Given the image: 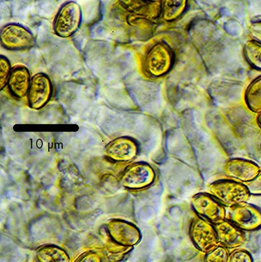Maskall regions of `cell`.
Instances as JSON below:
<instances>
[{"label":"cell","instance_id":"1","mask_svg":"<svg viewBox=\"0 0 261 262\" xmlns=\"http://www.w3.org/2000/svg\"><path fill=\"white\" fill-rule=\"evenodd\" d=\"M174 61L175 55L172 48L165 41H159L146 53L143 69L148 76L159 78L171 70Z\"/></svg>","mask_w":261,"mask_h":262},{"label":"cell","instance_id":"2","mask_svg":"<svg viewBox=\"0 0 261 262\" xmlns=\"http://www.w3.org/2000/svg\"><path fill=\"white\" fill-rule=\"evenodd\" d=\"M210 194L222 206L234 207L248 203L251 197L246 185L232 180H221L208 186Z\"/></svg>","mask_w":261,"mask_h":262},{"label":"cell","instance_id":"3","mask_svg":"<svg viewBox=\"0 0 261 262\" xmlns=\"http://www.w3.org/2000/svg\"><path fill=\"white\" fill-rule=\"evenodd\" d=\"M82 21V11L76 2L64 3L55 15L53 30L61 38H68L75 35Z\"/></svg>","mask_w":261,"mask_h":262},{"label":"cell","instance_id":"4","mask_svg":"<svg viewBox=\"0 0 261 262\" xmlns=\"http://www.w3.org/2000/svg\"><path fill=\"white\" fill-rule=\"evenodd\" d=\"M188 234L193 246L202 253H207L220 245L214 225L200 217L193 219Z\"/></svg>","mask_w":261,"mask_h":262},{"label":"cell","instance_id":"5","mask_svg":"<svg viewBox=\"0 0 261 262\" xmlns=\"http://www.w3.org/2000/svg\"><path fill=\"white\" fill-rule=\"evenodd\" d=\"M193 210L197 216L217 225L226 220L227 212L222 206L211 194L201 192L193 195L191 200Z\"/></svg>","mask_w":261,"mask_h":262},{"label":"cell","instance_id":"6","mask_svg":"<svg viewBox=\"0 0 261 262\" xmlns=\"http://www.w3.org/2000/svg\"><path fill=\"white\" fill-rule=\"evenodd\" d=\"M1 46L11 51L26 50L33 47L35 38L27 28L18 23H9L1 29Z\"/></svg>","mask_w":261,"mask_h":262},{"label":"cell","instance_id":"7","mask_svg":"<svg viewBox=\"0 0 261 262\" xmlns=\"http://www.w3.org/2000/svg\"><path fill=\"white\" fill-rule=\"evenodd\" d=\"M53 94V86L46 74H35L31 80L27 94L28 105L34 110L43 108L50 101Z\"/></svg>","mask_w":261,"mask_h":262},{"label":"cell","instance_id":"8","mask_svg":"<svg viewBox=\"0 0 261 262\" xmlns=\"http://www.w3.org/2000/svg\"><path fill=\"white\" fill-rule=\"evenodd\" d=\"M228 220L242 231L257 230L261 228V209L254 205L244 203L230 208Z\"/></svg>","mask_w":261,"mask_h":262},{"label":"cell","instance_id":"9","mask_svg":"<svg viewBox=\"0 0 261 262\" xmlns=\"http://www.w3.org/2000/svg\"><path fill=\"white\" fill-rule=\"evenodd\" d=\"M260 172V166L257 163L245 159H231L224 166L226 177L242 183L252 181Z\"/></svg>","mask_w":261,"mask_h":262},{"label":"cell","instance_id":"10","mask_svg":"<svg viewBox=\"0 0 261 262\" xmlns=\"http://www.w3.org/2000/svg\"><path fill=\"white\" fill-rule=\"evenodd\" d=\"M154 179V170L148 163H136L126 169L123 183L127 187H144L151 184Z\"/></svg>","mask_w":261,"mask_h":262},{"label":"cell","instance_id":"11","mask_svg":"<svg viewBox=\"0 0 261 262\" xmlns=\"http://www.w3.org/2000/svg\"><path fill=\"white\" fill-rule=\"evenodd\" d=\"M138 145L133 139L124 137L115 139L106 146L105 154L114 161H130L136 157Z\"/></svg>","mask_w":261,"mask_h":262},{"label":"cell","instance_id":"12","mask_svg":"<svg viewBox=\"0 0 261 262\" xmlns=\"http://www.w3.org/2000/svg\"><path fill=\"white\" fill-rule=\"evenodd\" d=\"M219 243L228 249H238L246 243L245 232L238 228L229 220H226L219 224L215 225Z\"/></svg>","mask_w":261,"mask_h":262},{"label":"cell","instance_id":"13","mask_svg":"<svg viewBox=\"0 0 261 262\" xmlns=\"http://www.w3.org/2000/svg\"><path fill=\"white\" fill-rule=\"evenodd\" d=\"M32 78L30 72L24 66H14L9 75L7 89L14 98L21 99L27 96Z\"/></svg>","mask_w":261,"mask_h":262},{"label":"cell","instance_id":"14","mask_svg":"<svg viewBox=\"0 0 261 262\" xmlns=\"http://www.w3.org/2000/svg\"><path fill=\"white\" fill-rule=\"evenodd\" d=\"M121 3L128 12L141 18L156 19L161 16V1H121Z\"/></svg>","mask_w":261,"mask_h":262},{"label":"cell","instance_id":"15","mask_svg":"<svg viewBox=\"0 0 261 262\" xmlns=\"http://www.w3.org/2000/svg\"><path fill=\"white\" fill-rule=\"evenodd\" d=\"M245 103L254 113L261 112V75L254 79L245 92Z\"/></svg>","mask_w":261,"mask_h":262},{"label":"cell","instance_id":"16","mask_svg":"<svg viewBox=\"0 0 261 262\" xmlns=\"http://www.w3.org/2000/svg\"><path fill=\"white\" fill-rule=\"evenodd\" d=\"M187 7V2L182 1H167L162 2V9H161V17L165 21H173L179 18L185 12Z\"/></svg>","mask_w":261,"mask_h":262},{"label":"cell","instance_id":"17","mask_svg":"<svg viewBox=\"0 0 261 262\" xmlns=\"http://www.w3.org/2000/svg\"><path fill=\"white\" fill-rule=\"evenodd\" d=\"M40 262H68V255L56 246H44L37 252Z\"/></svg>","mask_w":261,"mask_h":262},{"label":"cell","instance_id":"18","mask_svg":"<svg viewBox=\"0 0 261 262\" xmlns=\"http://www.w3.org/2000/svg\"><path fill=\"white\" fill-rule=\"evenodd\" d=\"M244 55L247 61L252 67L261 70V44L251 40L248 41L244 47Z\"/></svg>","mask_w":261,"mask_h":262},{"label":"cell","instance_id":"19","mask_svg":"<svg viewBox=\"0 0 261 262\" xmlns=\"http://www.w3.org/2000/svg\"><path fill=\"white\" fill-rule=\"evenodd\" d=\"M229 257L230 253L228 248L220 244L205 254L204 261L205 262H228Z\"/></svg>","mask_w":261,"mask_h":262},{"label":"cell","instance_id":"20","mask_svg":"<svg viewBox=\"0 0 261 262\" xmlns=\"http://www.w3.org/2000/svg\"><path fill=\"white\" fill-rule=\"evenodd\" d=\"M11 71H12V67H11L10 61L4 55H1L0 56V89L1 91L7 86Z\"/></svg>","mask_w":261,"mask_h":262},{"label":"cell","instance_id":"21","mask_svg":"<svg viewBox=\"0 0 261 262\" xmlns=\"http://www.w3.org/2000/svg\"><path fill=\"white\" fill-rule=\"evenodd\" d=\"M228 262H254L251 252L245 249H236L230 253Z\"/></svg>","mask_w":261,"mask_h":262},{"label":"cell","instance_id":"22","mask_svg":"<svg viewBox=\"0 0 261 262\" xmlns=\"http://www.w3.org/2000/svg\"><path fill=\"white\" fill-rule=\"evenodd\" d=\"M251 195H261V171L258 175L247 185Z\"/></svg>","mask_w":261,"mask_h":262},{"label":"cell","instance_id":"23","mask_svg":"<svg viewBox=\"0 0 261 262\" xmlns=\"http://www.w3.org/2000/svg\"><path fill=\"white\" fill-rule=\"evenodd\" d=\"M249 32L254 41L261 44V21H254L249 26Z\"/></svg>","mask_w":261,"mask_h":262},{"label":"cell","instance_id":"24","mask_svg":"<svg viewBox=\"0 0 261 262\" xmlns=\"http://www.w3.org/2000/svg\"><path fill=\"white\" fill-rule=\"evenodd\" d=\"M76 262H101V260L98 254L89 252L83 255Z\"/></svg>","mask_w":261,"mask_h":262},{"label":"cell","instance_id":"25","mask_svg":"<svg viewBox=\"0 0 261 262\" xmlns=\"http://www.w3.org/2000/svg\"><path fill=\"white\" fill-rule=\"evenodd\" d=\"M257 123L258 127L261 129V112L259 114L257 118Z\"/></svg>","mask_w":261,"mask_h":262}]
</instances>
